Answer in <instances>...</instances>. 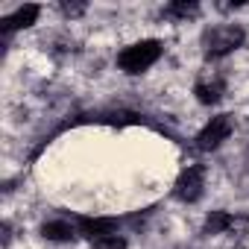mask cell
I'll return each instance as SVG.
<instances>
[{
  "instance_id": "obj_1",
  "label": "cell",
  "mask_w": 249,
  "mask_h": 249,
  "mask_svg": "<svg viewBox=\"0 0 249 249\" xmlns=\"http://www.w3.org/2000/svg\"><path fill=\"white\" fill-rule=\"evenodd\" d=\"M161 56V44L159 41H138L132 47H126L120 56H117V65L120 71H126V73H144L150 65H156Z\"/></svg>"
},
{
  "instance_id": "obj_2",
  "label": "cell",
  "mask_w": 249,
  "mask_h": 249,
  "mask_svg": "<svg viewBox=\"0 0 249 249\" xmlns=\"http://www.w3.org/2000/svg\"><path fill=\"white\" fill-rule=\"evenodd\" d=\"M246 33L234 24H226V27H214L208 36H205V56L208 59H220V56H229L231 50H237L243 44Z\"/></svg>"
},
{
  "instance_id": "obj_3",
  "label": "cell",
  "mask_w": 249,
  "mask_h": 249,
  "mask_svg": "<svg viewBox=\"0 0 249 249\" xmlns=\"http://www.w3.org/2000/svg\"><path fill=\"white\" fill-rule=\"evenodd\" d=\"M202 188H205V167L202 164H191V167H185L179 173V179L173 185V194L182 202H196L202 196Z\"/></svg>"
},
{
  "instance_id": "obj_4",
  "label": "cell",
  "mask_w": 249,
  "mask_h": 249,
  "mask_svg": "<svg viewBox=\"0 0 249 249\" xmlns=\"http://www.w3.org/2000/svg\"><path fill=\"white\" fill-rule=\"evenodd\" d=\"M231 135V117L229 114H217L205 123V129L196 135V147L199 150H217L226 138Z\"/></svg>"
},
{
  "instance_id": "obj_5",
  "label": "cell",
  "mask_w": 249,
  "mask_h": 249,
  "mask_svg": "<svg viewBox=\"0 0 249 249\" xmlns=\"http://www.w3.org/2000/svg\"><path fill=\"white\" fill-rule=\"evenodd\" d=\"M76 226H79L82 234H88L91 240H97V237L111 234V231L117 229V220H111V217H79Z\"/></svg>"
},
{
  "instance_id": "obj_6",
  "label": "cell",
  "mask_w": 249,
  "mask_h": 249,
  "mask_svg": "<svg viewBox=\"0 0 249 249\" xmlns=\"http://www.w3.org/2000/svg\"><path fill=\"white\" fill-rule=\"evenodd\" d=\"M36 18H38V6H21L15 15H9V18H3V33H15V30H24V27H33L36 24Z\"/></svg>"
},
{
  "instance_id": "obj_7",
  "label": "cell",
  "mask_w": 249,
  "mask_h": 249,
  "mask_svg": "<svg viewBox=\"0 0 249 249\" xmlns=\"http://www.w3.org/2000/svg\"><path fill=\"white\" fill-rule=\"evenodd\" d=\"M223 91H226L223 79H199V82H196V88H194L196 100H199V103H205V106L217 103V100L223 97Z\"/></svg>"
},
{
  "instance_id": "obj_8",
  "label": "cell",
  "mask_w": 249,
  "mask_h": 249,
  "mask_svg": "<svg viewBox=\"0 0 249 249\" xmlns=\"http://www.w3.org/2000/svg\"><path fill=\"white\" fill-rule=\"evenodd\" d=\"M41 234L47 240H56V243H65V240H73L76 237V229L68 223V220H50L41 226Z\"/></svg>"
},
{
  "instance_id": "obj_9",
  "label": "cell",
  "mask_w": 249,
  "mask_h": 249,
  "mask_svg": "<svg viewBox=\"0 0 249 249\" xmlns=\"http://www.w3.org/2000/svg\"><path fill=\"white\" fill-rule=\"evenodd\" d=\"M231 220H234V217H231L229 211H211V214H208V220H205V229H202V231H205V234L229 231V229H231Z\"/></svg>"
},
{
  "instance_id": "obj_10",
  "label": "cell",
  "mask_w": 249,
  "mask_h": 249,
  "mask_svg": "<svg viewBox=\"0 0 249 249\" xmlns=\"http://www.w3.org/2000/svg\"><path fill=\"white\" fill-rule=\"evenodd\" d=\"M167 15H170V18H179V21L196 18V15H199V3H194V0H176V3L167 6Z\"/></svg>"
},
{
  "instance_id": "obj_11",
  "label": "cell",
  "mask_w": 249,
  "mask_h": 249,
  "mask_svg": "<svg viewBox=\"0 0 249 249\" xmlns=\"http://www.w3.org/2000/svg\"><path fill=\"white\" fill-rule=\"evenodd\" d=\"M91 249H126V240L120 234H106V237L91 240Z\"/></svg>"
},
{
  "instance_id": "obj_12",
  "label": "cell",
  "mask_w": 249,
  "mask_h": 249,
  "mask_svg": "<svg viewBox=\"0 0 249 249\" xmlns=\"http://www.w3.org/2000/svg\"><path fill=\"white\" fill-rule=\"evenodd\" d=\"M85 12V3H62V15L65 18H79Z\"/></svg>"
}]
</instances>
